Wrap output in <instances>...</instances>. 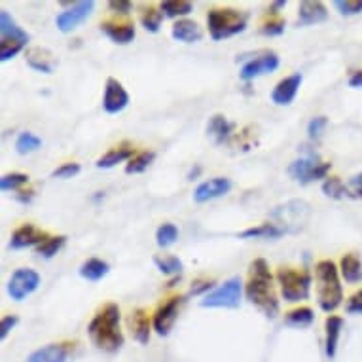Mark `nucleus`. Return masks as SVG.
Segmentation results:
<instances>
[{"instance_id":"nucleus-18","label":"nucleus","mask_w":362,"mask_h":362,"mask_svg":"<svg viewBox=\"0 0 362 362\" xmlns=\"http://www.w3.org/2000/svg\"><path fill=\"white\" fill-rule=\"evenodd\" d=\"M327 19V6L322 2H319V0H305V2H302L298 6V25H302V27L322 23Z\"/></svg>"},{"instance_id":"nucleus-24","label":"nucleus","mask_w":362,"mask_h":362,"mask_svg":"<svg viewBox=\"0 0 362 362\" xmlns=\"http://www.w3.org/2000/svg\"><path fill=\"white\" fill-rule=\"evenodd\" d=\"M101 30L114 42V44H119V46H125V44H129V42H133V38H135V27L131 23L105 21V23L101 25Z\"/></svg>"},{"instance_id":"nucleus-12","label":"nucleus","mask_w":362,"mask_h":362,"mask_svg":"<svg viewBox=\"0 0 362 362\" xmlns=\"http://www.w3.org/2000/svg\"><path fill=\"white\" fill-rule=\"evenodd\" d=\"M95 2L93 0H82V2H74L69 10L61 12L55 18V25L61 33H71V30L78 29L86 19L93 13Z\"/></svg>"},{"instance_id":"nucleus-41","label":"nucleus","mask_w":362,"mask_h":362,"mask_svg":"<svg viewBox=\"0 0 362 362\" xmlns=\"http://www.w3.org/2000/svg\"><path fill=\"white\" fill-rule=\"evenodd\" d=\"M80 171H82L80 163H76V161H71V163H63V165L57 167V169L52 173V177L61 178V180H69V178L76 177Z\"/></svg>"},{"instance_id":"nucleus-39","label":"nucleus","mask_w":362,"mask_h":362,"mask_svg":"<svg viewBox=\"0 0 362 362\" xmlns=\"http://www.w3.org/2000/svg\"><path fill=\"white\" fill-rule=\"evenodd\" d=\"M25 185H29V175H25V173H8L0 178V188L4 192L19 190Z\"/></svg>"},{"instance_id":"nucleus-38","label":"nucleus","mask_w":362,"mask_h":362,"mask_svg":"<svg viewBox=\"0 0 362 362\" xmlns=\"http://www.w3.org/2000/svg\"><path fill=\"white\" fill-rule=\"evenodd\" d=\"M161 21H163V12L161 10H156V8H146L141 13V23L148 33H158L161 27Z\"/></svg>"},{"instance_id":"nucleus-10","label":"nucleus","mask_w":362,"mask_h":362,"mask_svg":"<svg viewBox=\"0 0 362 362\" xmlns=\"http://www.w3.org/2000/svg\"><path fill=\"white\" fill-rule=\"evenodd\" d=\"M279 55L275 54V52H269V49H264V52H258L256 55H252L249 61H245L239 76L245 82H250L255 78H260L264 74L275 72L279 69Z\"/></svg>"},{"instance_id":"nucleus-19","label":"nucleus","mask_w":362,"mask_h":362,"mask_svg":"<svg viewBox=\"0 0 362 362\" xmlns=\"http://www.w3.org/2000/svg\"><path fill=\"white\" fill-rule=\"evenodd\" d=\"M344 330V319L338 315H330L325 321V355L332 361L338 353L339 334Z\"/></svg>"},{"instance_id":"nucleus-17","label":"nucleus","mask_w":362,"mask_h":362,"mask_svg":"<svg viewBox=\"0 0 362 362\" xmlns=\"http://www.w3.org/2000/svg\"><path fill=\"white\" fill-rule=\"evenodd\" d=\"M302 74L296 72V74H291V76L283 78L277 86L272 91V101L277 105V107H288L296 99L298 91H300V86H302Z\"/></svg>"},{"instance_id":"nucleus-20","label":"nucleus","mask_w":362,"mask_h":362,"mask_svg":"<svg viewBox=\"0 0 362 362\" xmlns=\"http://www.w3.org/2000/svg\"><path fill=\"white\" fill-rule=\"evenodd\" d=\"M71 347L66 344H48L33 351L25 362H66Z\"/></svg>"},{"instance_id":"nucleus-35","label":"nucleus","mask_w":362,"mask_h":362,"mask_svg":"<svg viewBox=\"0 0 362 362\" xmlns=\"http://www.w3.org/2000/svg\"><path fill=\"white\" fill-rule=\"evenodd\" d=\"M322 194L327 197H332V199H345V197H351L349 188L336 177L327 178L322 182Z\"/></svg>"},{"instance_id":"nucleus-13","label":"nucleus","mask_w":362,"mask_h":362,"mask_svg":"<svg viewBox=\"0 0 362 362\" xmlns=\"http://www.w3.org/2000/svg\"><path fill=\"white\" fill-rule=\"evenodd\" d=\"M182 302H185V296H175L169 298L165 303H161L160 308H158L154 315V322H152V327H154L158 336H161V338L169 336V332H171L178 319V311H180Z\"/></svg>"},{"instance_id":"nucleus-43","label":"nucleus","mask_w":362,"mask_h":362,"mask_svg":"<svg viewBox=\"0 0 362 362\" xmlns=\"http://www.w3.org/2000/svg\"><path fill=\"white\" fill-rule=\"evenodd\" d=\"M264 36H279L285 33V21L283 19H272L269 23H266L260 29Z\"/></svg>"},{"instance_id":"nucleus-29","label":"nucleus","mask_w":362,"mask_h":362,"mask_svg":"<svg viewBox=\"0 0 362 362\" xmlns=\"http://www.w3.org/2000/svg\"><path fill=\"white\" fill-rule=\"evenodd\" d=\"M339 274L347 283H361L362 281V262L356 255H344L339 260Z\"/></svg>"},{"instance_id":"nucleus-15","label":"nucleus","mask_w":362,"mask_h":362,"mask_svg":"<svg viewBox=\"0 0 362 362\" xmlns=\"http://www.w3.org/2000/svg\"><path fill=\"white\" fill-rule=\"evenodd\" d=\"M232 190V180L226 177H214L209 178L205 182L197 186L194 190V202L196 203H207L218 197H224L226 194H230Z\"/></svg>"},{"instance_id":"nucleus-32","label":"nucleus","mask_w":362,"mask_h":362,"mask_svg":"<svg viewBox=\"0 0 362 362\" xmlns=\"http://www.w3.org/2000/svg\"><path fill=\"white\" fill-rule=\"evenodd\" d=\"M160 10L163 12L165 18L177 19L192 13L194 6H192V2H185V0H178V2L177 0H167V2H161Z\"/></svg>"},{"instance_id":"nucleus-11","label":"nucleus","mask_w":362,"mask_h":362,"mask_svg":"<svg viewBox=\"0 0 362 362\" xmlns=\"http://www.w3.org/2000/svg\"><path fill=\"white\" fill-rule=\"evenodd\" d=\"M308 216L309 205L305 202H288L274 211V218L279 220V226L286 233L298 232Z\"/></svg>"},{"instance_id":"nucleus-21","label":"nucleus","mask_w":362,"mask_h":362,"mask_svg":"<svg viewBox=\"0 0 362 362\" xmlns=\"http://www.w3.org/2000/svg\"><path fill=\"white\" fill-rule=\"evenodd\" d=\"M27 63L33 71L44 72V74H52L57 66V59L46 48H30L27 52Z\"/></svg>"},{"instance_id":"nucleus-28","label":"nucleus","mask_w":362,"mask_h":362,"mask_svg":"<svg viewBox=\"0 0 362 362\" xmlns=\"http://www.w3.org/2000/svg\"><path fill=\"white\" fill-rule=\"evenodd\" d=\"M133 156H135V150L125 144V146H118V148L108 150L107 154L97 160L95 165L97 169H112V167H116L118 163H122V161H129Z\"/></svg>"},{"instance_id":"nucleus-1","label":"nucleus","mask_w":362,"mask_h":362,"mask_svg":"<svg viewBox=\"0 0 362 362\" xmlns=\"http://www.w3.org/2000/svg\"><path fill=\"white\" fill-rule=\"evenodd\" d=\"M245 296L255 308H258L267 319L279 315V298L275 292L274 277L264 258H256L249 266V281L245 285Z\"/></svg>"},{"instance_id":"nucleus-40","label":"nucleus","mask_w":362,"mask_h":362,"mask_svg":"<svg viewBox=\"0 0 362 362\" xmlns=\"http://www.w3.org/2000/svg\"><path fill=\"white\" fill-rule=\"evenodd\" d=\"M334 6L341 16H356L362 12V0H336Z\"/></svg>"},{"instance_id":"nucleus-30","label":"nucleus","mask_w":362,"mask_h":362,"mask_svg":"<svg viewBox=\"0 0 362 362\" xmlns=\"http://www.w3.org/2000/svg\"><path fill=\"white\" fill-rule=\"evenodd\" d=\"M315 321L313 309L309 308H298L288 311L285 317V325L292 328H308L311 327Z\"/></svg>"},{"instance_id":"nucleus-14","label":"nucleus","mask_w":362,"mask_h":362,"mask_svg":"<svg viewBox=\"0 0 362 362\" xmlns=\"http://www.w3.org/2000/svg\"><path fill=\"white\" fill-rule=\"evenodd\" d=\"M127 105H129V93L125 91L122 82L116 80V78H108L107 86H105V97H103V108H105V112L118 114Z\"/></svg>"},{"instance_id":"nucleus-4","label":"nucleus","mask_w":362,"mask_h":362,"mask_svg":"<svg viewBox=\"0 0 362 362\" xmlns=\"http://www.w3.org/2000/svg\"><path fill=\"white\" fill-rule=\"evenodd\" d=\"M247 23H249V13L235 8H213L207 13L209 35L216 42L243 33Z\"/></svg>"},{"instance_id":"nucleus-42","label":"nucleus","mask_w":362,"mask_h":362,"mask_svg":"<svg viewBox=\"0 0 362 362\" xmlns=\"http://www.w3.org/2000/svg\"><path fill=\"white\" fill-rule=\"evenodd\" d=\"M328 125L327 116H317V118H311V122L308 124V135L309 139H319L325 133Z\"/></svg>"},{"instance_id":"nucleus-45","label":"nucleus","mask_w":362,"mask_h":362,"mask_svg":"<svg viewBox=\"0 0 362 362\" xmlns=\"http://www.w3.org/2000/svg\"><path fill=\"white\" fill-rule=\"evenodd\" d=\"M345 311L349 315H362V291H356L355 294L347 300Z\"/></svg>"},{"instance_id":"nucleus-26","label":"nucleus","mask_w":362,"mask_h":362,"mask_svg":"<svg viewBox=\"0 0 362 362\" xmlns=\"http://www.w3.org/2000/svg\"><path fill=\"white\" fill-rule=\"evenodd\" d=\"M285 230L281 228L279 224H274V222H264V224L252 226V228H247L243 232L239 233L241 239H279L285 235Z\"/></svg>"},{"instance_id":"nucleus-46","label":"nucleus","mask_w":362,"mask_h":362,"mask_svg":"<svg viewBox=\"0 0 362 362\" xmlns=\"http://www.w3.org/2000/svg\"><path fill=\"white\" fill-rule=\"evenodd\" d=\"M347 188H349V194L353 199H362V173L351 178Z\"/></svg>"},{"instance_id":"nucleus-6","label":"nucleus","mask_w":362,"mask_h":362,"mask_svg":"<svg viewBox=\"0 0 362 362\" xmlns=\"http://www.w3.org/2000/svg\"><path fill=\"white\" fill-rule=\"evenodd\" d=\"M277 283L281 286V294L286 302L296 303L308 300L311 292V274L305 269H294V267H279L277 269Z\"/></svg>"},{"instance_id":"nucleus-34","label":"nucleus","mask_w":362,"mask_h":362,"mask_svg":"<svg viewBox=\"0 0 362 362\" xmlns=\"http://www.w3.org/2000/svg\"><path fill=\"white\" fill-rule=\"evenodd\" d=\"M154 264L163 275H180L185 269V264L178 256H154Z\"/></svg>"},{"instance_id":"nucleus-16","label":"nucleus","mask_w":362,"mask_h":362,"mask_svg":"<svg viewBox=\"0 0 362 362\" xmlns=\"http://www.w3.org/2000/svg\"><path fill=\"white\" fill-rule=\"evenodd\" d=\"M46 239H49V235L46 232H42V230H38V228L33 224H23L19 226L18 230L12 233L8 247L13 250L29 249V247H40Z\"/></svg>"},{"instance_id":"nucleus-7","label":"nucleus","mask_w":362,"mask_h":362,"mask_svg":"<svg viewBox=\"0 0 362 362\" xmlns=\"http://www.w3.org/2000/svg\"><path fill=\"white\" fill-rule=\"evenodd\" d=\"M241 296H243L241 277H232V279L224 281L218 288L205 294L202 300V308L238 309L241 305Z\"/></svg>"},{"instance_id":"nucleus-36","label":"nucleus","mask_w":362,"mask_h":362,"mask_svg":"<svg viewBox=\"0 0 362 362\" xmlns=\"http://www.w3.org/2000/svg\"><path fill=\"white\" fill-rule=\"evenodd\" d=\"M178 239V228L171 222H165V224H161L158 228V232H156V243L161 249H167V247H171V245L177 243Z\"/></svg>"},{"instance_id":"nucleus-23","label":"nucleus","mask_w":362,"mask_h":362,"mask_svg":"<svg viewBox=\"0 0 362 362\" xmlns=\"http://www.w3.org/2000/svg\"><path fill=\"white\" fill-rule=\"evenodd\" d=\"M171 36L178 42H185V44H194V42L202 40L203 33L196 21H190V19H178L177 23L173 25Z\"/></svg>"},{"instance_id":"nucleus-5","label":"nucleus","mask_w":362,"mask_h":362,"mask_svg":"<svg viewBox=\"0 0 362 362\" xmlns=\"http://www.w3.org/2000/svg\"><path fill=\"white\" fill-rule=\"evenodd\" d=\"M30 36L19 27L8 12H0V61L13 59L29 44Z\"/></svg>"},{"instance_id":"nucleus-8","label":"nucleus","mask_w":362,"mask_h":362,"mask_svg":"<svg viewBox=\"0 0 362 362\" xmlns=\"http://www.w3.org/2000/svg\"><path fill=\"white\" fill-rule=\"evenodd\" d=\"M330 167H332V163L321 161L317 154H309L300 158V160L292 161L288 165V175L300 185H309V182H315V180L327 178Z\"/></svg>"},{"instance_id":"nucleus-44","label":"nucleus","mask_w":362,"mask_h":362,"mask_svg":"<svg viewBox=\"0 0 362 362\" xmlns=\"http://www.w3.org/2000/svg\"><path fill=\"white\" fill-rule=\"evenodd\" d=\"M18 315H6V317H2V321H0V339H6L8 334L18 327Z\"/></svg>"},{"instance_id":"nucleus-49","label":"nucleus","mask_w":362,"mask_h":362,"mask_svg":"<svg viewBox=\"0 0 362 362\" xmlns=\"http://www.w3.org/2000/svg\"><path fill=\"white\" fill-rule=\"evenodd\" d=\"M349 86L351 88H362V71H356V72H353V74H351V78H349Z\"/></svg>"},{"instance_id":"nucleus-47","label":"nucleus","mask_w":362,"mask_h":362,"mask_svg":"<svg viewBox=\"0 0 362 362\" xmlns=\"http://www.w3.org/2000/svg\"><path fill=\"white\" fill-rule=\"evenodd\" d=\"M108 8L118 13H129L131 12V2L129 0H110Z\"/></svg>"},{"instance_id":"nucleus-2","label":"nucleus","mask_w":362,"mask_h":362,"mask_svg":"<svg viewBox=\"0 0 362 362\" xmlns=\"http://www.w3.org/2000/svg\"><path fill=\"white\" fill-rule=\"evenodd\" d=\"M88 336L91 344L105 353H118L124 347V334L119 330V308L107 303L99 309L88 325Z\"/></svg>"},{"instance_id":"nucleus-33","label":"nucleus","mask_w":362,"mask_h":362,"mask_svg":"<svg viewBox=\"0 0 362 362\" xmlns=\"http://www.w3.org/2000/svg\"><path fill=\"white\" fill-rule=\"evenodd\" d=\"M42 148V139L36 137L35 133H30V131H23V133H19L18 141H16V150H18V154L27 156L33 154L36 150Z\"/></svg>"},{"instance_id":"nucleus-48","label":"nucleus","mask_w":362,"mask_h":362,"mask_svg":"<svg viewBox=\"0 0 362 362\" xmlns=\"http://www.w3.org/2000/svg\"><path fill=\"white\" fill-rule=\"evenodd\" d=\"M213 281H197L196 286H192V292L190 294H194V296H197V294H202V292L205 291H211L213 288Z\"/></svg>"},{"instance_id":"nucleus-22","label":"nucleus","mask_w":362,"mask_h":362,"mask_svg":"<svg viewBox=\"0 0 362 362\" xmlns=\"http://www.w3.org/2000/svg\"><path fill=\"white\" fill-rule=\"evenodd\" d=\"M127 325H129L131 336L137 339L139 344L146 345L150 339V319L148 313L144 309H135L133 313L129 315L127 319Z\"/></svg>"},{"instance_id":"nucleus-31","label":"nucleus","mask_w":362,"mask_h":362,"mask_svg":"<svg viewBox=\"0 0 362 362\" xmlns=\"http://www.w3.org/2000/svg\"><path fill=\"white\" fill-rule=\"evenodd\" d=\"M156 160V152L152 150H146V152H141V154H135L127 161L125 165V173L127 175H139V173H144L148 169Z\"/></svg>"},{"instance_id":"nucleus-9","label":"nucleus","mask_w":362,"mask_h":362,"mask_svg":"<svg viewBox=\"0 0 362 362\" xmlns=\"http://www.w3.org/2000/svg\"><path fill=\"white\" fill-rule=\"evenodd\" d=\"M40 286V275L30 267H19L8 281V294L16 302H23Z\"/></svg>"},{"instance_id":"nucleus-25","label":"nucleus","mask_w":362,"mask_h":362,"mask_svg":"<svg viewBox=\"0 0 362 362\" xmlns=\"http://www.w3.org/2000/svg\"><path fill=\"white\" fill-rule=\"evenodd\" d=\"M233 127H235V125H233L232 122H228V119H226V116H222V114H216V116H213V118L209 119L207 133H209V137L213 139L214 143L222 144V143H226L228 139L232 137Z\"/></svg>"},{"instance_id":"nucleus-50","label":"nucleus","mask_w":362,"mask_h":362,"mask_svg":"<svg viewBox=\"0 0 362 362\" xmlns=\"http://www.w3.org/2000/svg\"><path fill=\"white\" fill-rule=\"evenodd\" d=\"M33 194H35V192L33 190H21L19 192V196H18V202H21V203H30V199H33Z\"/></svg>"},{"instance_id":"nucleus-3","label":"nucleus","mask_w":362,"mask_h":362,"mask_svg":"<svg viewBox=\"0 0 362 362\" xmlns=\"http://www.w3.org/2000/svg\"><path fill=\"white\" fill-rule=\"evenodd\" d=\"M317 302L325 313H332L341 305L344 288L339 283V269L332 260H321L315 266Z\"/></svg>"},{"instance_id":"nucleus-51","label":"nucleus","mask_w":362,"mask_h":362,"mask_svg":"<svg viewBox=\"0 0 362 362\" xmlns=\"http://www.w3.org/2000/svg\"><path fill=\"white\" fill-rule=\"evenodd\" d=\"M199 171H202V169H199V167H197L196 171H192L190 175H188V178H190V180H194V177H196V175H197V173H199Z\"/></svg>"},{"instance_id":"nucleus-37","label":"nucleus","mask_w":362,"mask_h":362,"mask_svg":"<svg viewBox=\"0 0 362 362\" xmlns=\"http://www.w3.org/2000/svg\"><path fill=\"white\" fill-rule=\"evenodd\" d=\"M65 243H66L65 235H55V238H49L46 239L40 247H36V255H40L42 258L49 260V258H54V256L57 255L63 247H65Z\"/></svg>"},{"instance_id":"nucleus-27","label":"nucleus","mask_w":362,"mask_h":362,"mask_svg":"<svg viewBox=\"0 0 362 362\" xmlns=\"http://www.w3.org/2000/svg\"><path fill=\"white\" fill-rule=\"evenodd\" d=\"M110 272V264L101 258H89L80 266L78 274L86 281H101L103 277H107Z\"/></svg>"}]
</instances>
